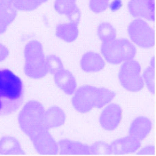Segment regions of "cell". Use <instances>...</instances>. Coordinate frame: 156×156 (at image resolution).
Instances as JSON below:
<instances>
[{
    "label": "cell",
    "mask_w": 156,
    "mask_h": 156,
    "mask_svg": "<svg viewBox=\"0 0 156 156\" xmlns=\"http://www.w3.org/2000/svg\"><path fill=\"white\" fill-rule=\"evenodd\" d=\"M128 39L136 46L141 49H149L156 43L155 30L147 21L134 19L127 26Z\"/></svg>",
    "instance_id": "obj_5"
},
{
    "label": "cell",
    "mask_w": 156,
    "mask_h": 156,
    "mask_svg": "<svg viewBox=\"0 0 156 156\" xmlns=\"http://www.w3.org/2000/svg\"><path fill=\"white\" fill-rule=\"evenodd\" d=\"M55 84L68 95H72L76 91L77 84L76 78L69 70L62 69L54 74Z\"/></svg>",
    "instance_id": "obj_14"
},
{
    "label": "cell",
    "mask_w": 156,
    "mask_h": 156,
    "mask_svg": "<svg viewBox=\"0 0 156 156\" xmlns=\"http://www.w3.org/2000/svg\"><path fill=\"white\" fill-rule=\"evenodd\" d=\"M128 13L134 19H140L150 23L156 19V0H129Z\"/></svg>",
    "instance_id": "obj_8"
},
{
    "label": "cell",
    "mask_w": 156,
    "mask_h": 156,
    "mask_svg": "<svg viewBox=\"0 0 156 156\" xmlns=\"http://www.w3.org/2000/svg\"><path fill=\"white\" fill-rule=\"evenodd\" d=\"M23 84L21 78L7 69L0 70V97L4 105L19 101L23 95Z\"/></svg>",
    "instance_id": "obj_6"
},
{
    "label": "cell",
    "mask_w": 156,
    "mask_h": 156,
    "mask_svg": "<svg viewBox=\"0 0 156 156\" xmlns=\"http://www.w3.org/2000/svg\"><path fill=\"white\" fill-rule=\"evenodd\" d=\"M77 7V0H54L53 9L61 16H67Z\"/></svg>",
    "instance_id": "obj_22"
},
{
    "label": "cell",
    "mask_w": 156,
    "mask_h": 156,
    "mask_svg": "<svg viewBox=\"0 0 156 156\" xmlns=\"http://www.w3.org/2000/svg\"><path fill=\"white\" fill-rule=\"evenodd\" d=\"M29 138L36 151L40 155H54L58 152V142L47 129H43Z\"/></svg>",
    "instance_id": "obj_9"
},
{
    "label": "cell",
    "mask_w": 156,
    "mask_h": 156,
    "mask_svg": "<svg viewBox=\"0 0 156 156\" xmlns=\"http://www.w3.org/2000/svg\"><path fill=\"white\" fill-rule=\"evenodd\" d=\"M17 13L13 7L0 11V36L6 33L8 27L16 20Z\"/></svg>",
    "instance_id": "obj_21"
},
{
    "label": "cell",
    "mask_w": 156,
    "mask_h": 156,
    "mask_svg": "<svg viewBox=\"0 0 156 156\" xmlns=\"http://www.w3.org/2000/svg\"><path fill=\"white\" fill-rule=\"evenodd\" d=\"M91 155L108 156L113 154L111 145L103 141H97L90 146Z\"/></svg>",
    "instance_id": "obj_24"
},
{
    "label": "cell",
    "mask_w": 156,
    "mask_h": 156,
    "mask_svg": "<svg viewBox=\"0 0 156 156\" xmlns=\"http://www.w3.org/2000/svg\"><path fill=\"white\" fill-rule=\"evenodd\" d=\"M109 0H89L88 7L95 14H100L108 9Z\"/></svg>",
    "instance_id": "obj_26"
},
{
    "label": "cell",
    "mask_w": 156,
    "mask_h": 156,
    "mask_svg": "<svg viewBox=\"0 0 156 156\" xmlns=\"http://www.w3.org/2000/svg\"><path fill=\"white\" fill-rule=\"evenodd\" d=\"M46 65L48 73L54 75L64 69L62 60L56 55L50 54L46 56Z\"/></svg>",
    "instance_id": "obj_23"
},
{
    "label": "cell",
    "mask_w": 156,
    "mask_h": 156,
    "mask_svg": "<svg viewBox=\"0 0 156 156\" xmlns=\"http://www.w3.org/2000/svg\"><path fill=\"white\" fill-rule=\"evenodd\" d=\"M81 16L80 10L77 7L73 10L66 17L68 18L69 21L79 25L80 22Z\"/></svg>",
    "instance_id": "obj_27"
},
{
    "label": "cell",
    "mask_w": 156,
    "mask_h": 156,
    "mask_svg": "<svg viewBox=\"0 0 156 156\" xmlns=\"http://www.w3.org/2000/svg\"><path fill=\"white\" fill-rule=\"evenodd\" d=\"M123 0H109L108 9L112 12H116L120 11L124 7Z\"/></svg>",
    "instance_id": "obj_28"
},
{
    "label": "cell",
    "mask_w": 156,
    "mask_h": 156,
    "mask_svg": "<svg viewBox=\"0 0 156 156\" xmlns=\"http://www.w3.org/2000/svg\"><path fill=\"white\" fill-rule=\"evenodd\" d=\"M13 0H0V11L13 8Z\"/></svg>",
    "instance_id": "obj_31"
},
{
    "label": "cell",
    "mask_w": 156,
    "mask_h": 156,
    "mask_svg": "<svg viewBox=\"0 0 156 156\" xmlns=\"http://www.w3.org/2000/svg\"><path fill=\"white\" fill-rule=\"evenodd\" d=\"M142 140L133 136L116 139L111 143L113 153L118 155H128L137 152L142 145Z\"/></svg>",
    "instance_id": "obj_11"
},
{
    "label": "cell",
    "mask_w": 156,
    "mask_h": 156,
    "mask_svg": "<svg viewBox=\"0 0 156 156\" xmlns=\"http://www.w3.org/2000/svg\"><path fill=\"white\" fill-rule=\"evenodd\" d=\"M10 55L9 48L5 44L0 41V63L5 61Z\"/></svg>",
    "instance_id": "obj_30"
},
{
    "label": "cell",
    "mask_w": 156,
    "mask_h": 156,
    "mask_svg": "<svg viewBox=\"0 0 156 156\" xmlns=\"http://www.w3.org/2000/svg\"><path fill=\"white\" fill-rule=\"evenodd\" d=\"M66 119V114L61 108L57 106L50 107L44 114V127L49 130L60 127L64 124Z\"/></svg>",
    "instance_id": "obj_17"
},
{
    "label": "cell",
    "mask_w": 156,
    "mask_h": 156,
    "mask_svg": "<svg viewBox=\"0 0 156 156\" xmlns=\"http://www.w3.org/2000/svg\"><path fill=\"white\" fill-rule=\"evenodd\" d=\"M0 155H25L26 153L16 138L4 136L0 139Z\"/></svg>",
    "instance_id": "obj_18"
},
{
    "label": "cell",
    "mask_w": 156,
    "mask_h": 156,
    "mask_svg": "<svg viewBox=\"0 0 156 156\" xmlns=\"http://www.w3.org/2000/svg\"><path fill=\"white\" fill-rule=\"evenodd\" d=\"M155 153V147L153 145H147L138 150L136 155L138 156H153Z\"/></svg>",
    "instance_id": "obj_29"
},
{
    "label": "cell",
    "mask_w": 156,
    "mask_h": 156,
    "mask_svg": "<svg viewBox=\"0 0 156 156\" xmlns=\"http://www.w3.org/2000/svg\"><path fill=\"white\" fill-rule=\"evenodd\" d=\"M4 108V105L3 102L2 100V98L0 97V112H2V109Z\"/></svg>",
    "instance_id": "obj_33"
},
{
    "label": "cell",
    "mask_w": 156,
    "mask_h": 156,
    "mask_svg": "<svg viewBox=\"0 0 156 156\" xmlns=\"http://www.w3.org/2000/svg\"><path fill=\"white\" fill-rule=\"evenodd\" d=\"M55 34L58 39L64 42L71 43L78 39L80 30L78 24L69 21L61 23L56 25Z\"/></svg>",
    "instance_id": "obj_16"
},
{
    "label": "cell",
    "mask_w": 156,
    "mask_h": 156,
    "mask_svg": "<svg viewBox=\"0 0 156 156\" xmlns=\"http://www.w3.org/2000/svg\"><path fill=\"white\" fill-rule=\"evenodd\" d=\"M155 68L149 66L143 71L142 74L144 83L147 88L152 94L155 93Z\"/></svg>",
    "instance_id": "obj_25"
},
{
    "label": "cell",
    "mask_w": 156,
    "mask_h": 156,
    "mask_svg": "<svg viewBox=\"0 0 156 156\" xmlns=\"http://www.w3.org/2000/svg\"><path fill=\"white\" fill-rule=\"evenodd\" d=\"M123 117V110L119 105L115 103L108 104L100 114L99 124L105 130L112 131L119 126Z\"/></svg>",
    "instance_id": "obj_10"
},
{
    "label": "cell",
    "mask_w": 156,
    "mask_h": 156,
    "mask_svg": "<svg viewBox=\"0 0 156 156\" xmlns=\"http://www.w3.org/2000/svg\"><path fill=\"white\" fill-rule=\"evenodd\" d=\"M24 72L27 76L34 79L43 78L48 73L44 46L36 39L26 42L24 48Z\"/></svg>",
    "instance_id": "obj_2"
},
{
    "label": "cell",
    "mask_w": 156,
    "mask_h": 156,
    "mask_svg": "<svg viewBox=\"0 0 156 156\" xmlns=\"http://www.w3.org/2000/svg\"><path fill=\"white\" fill-rule=\"evenodd\" d=\"M100 52L105 62L116 65L134 59L137 54V47L128 38H116L102 43Z\"/></svg>",
    "instance_id": "obj_4"
},
{
    "label": "cell",
    "mask_w": 156,
    "mask_h": 156,
    "mask_svg": "<svg viewBox=\"0 0 156 156\" xmlns=\"http://www.w3.org/2000/svg\"><path fill=\"white\" fill-rule=\"evenodd\" d=\"M150 66L155 69V58L154 56H153V57L150 59Z\"/></svg>",
    "instance_id": "obj_32"
},
{
    "label": "cell",
    "mask_w": 156,
    "mask_h": 156,
    "mask_svg": "<svg viewBox=\"0 0 156 156\" xmlns=\"http://www.w3.org/2000/svg\"><path fill=\"white\" fill-rule=\"evenodd\" d=\"M45 112L43 105L33 100L26 103L19 112L17 117L19 127L28 137L46 129L44 126Z\"/></svg>",
    "instance_id": "obj_3"
},
{
    "label": "cell",
    "mask_w": 156,
    "mask_h": 156,
    "mask_svg": "<svg viewBox=\"0 0 156 156\" xmlns=\"http://www.w3.org/2000/svg\"><path fill=\"white\" fill-rule=\"evenodd\" d=\"M80 63L81 69L87 73L100 72L105 66V61L101 54L92 51L84 54Z\"/></svg>",
    "instance_id": "obj_12"
},
{
    "label": "cell",
    "mask_w": 156,
    "mask_h": 156,
    "mask_svg": "<svg viewBox=\"0 0 156 156\" xmlns=\"http://www.w3.org/2000/svg\"><path fill=\"white\" fill-rule=\"evenodd\" d=\"M71 99L73 108L80 113L89 112L94 108H102L115 98L116 94L105 87L84 85L76 89Z\"/></svg>",
    "instance_id": "obj_1"
},
{
    "label": "cell",
    "mask_w": 156,
    "mask_h": 156,
    "mask_svg": "<svg viewBox=\"0 0 156 156\" xmlns=\"http://www.w3.org/2000/svg\"><path fill=\"white\" fill-rule=\"evenodd\" d=\"M153 127L151 120L144 116L136 118L130 124L128 134L142 140L147 138Z\"/></svg>",
    "instance_id": "obj_15"
},
{
    "label": "cell",
    "mask_w": 156,
    "mask_h": 156,
    "mask_svg": "<svg viewBox=\"0 0 156 156\" xmlns=\"http://www.w3.org/2000/svg\"><path fill=\"white\" fill-rule=\"evenodd\" d=\"M59 151L62 155L86 156L91 155L90 146L80 141L63 139L58 142Z\"/></svg>",
    "instance_id": "obj_13"
},
{
    "label": "cell",
    "mask_w": 156,
    "mask_h": 156,
    "mask_svg": "<svg viewBox=\"0 0 156 156\" xmlns=\"http://www.w3.org/2000/svg\"><path fill=\"white\" fill-rule=\"evenodd\" d=\"M119 83L123 88L130 92L141 91L144 80L141 73V66L134 59L121 64L118 73Z\"/></svg>",
    "instance_id": "obj_7"
},
{
    "label": "cell",
    "mask_w": 156,
    "mask_h": 156,
    "mask_svg": "<svg viewBox=\"0 0 156 156\" xmlns=\"http://www.w3.org/2000/svg\"><path fill=\"white\" fill-rule=\"evenodd\" d=\"M50 0H13V6L17 12L35 11L47 3Z\"/></svg>",
    "instance_id": "obj_20"
},
{
    "label": "cell",
    "mask_w": 156,
    "mask_h": 156,
    "mask_svg": "<svg viewBox=\"0 0 156 156\" xmlns=\"http://www.w3.org/2000/svg\"><path fill=\"white\" fill-rule=\"evenodd\" d=\"M96 34L102 43L108 42L117 38L116 29L112 23L108 22H103L99 23L96 28Z\"/></svg>",
    "instance_id": "obj_19"
}]
</instances>
